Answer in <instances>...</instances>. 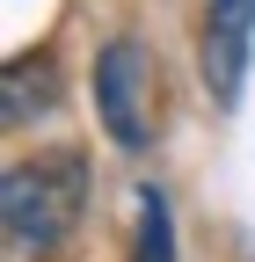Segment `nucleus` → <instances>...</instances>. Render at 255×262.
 Here are the masks:
<instances>
[{"label":"nucleus","mask_w":255,"mask_h":262,"mask_svg":"<svg viewBox=\"0 0 255 262\" xmlns=\"http://www.w3.org/2000/svg\"><path fill=\"white\" fill-rule=\"evenodd\" d=\"M0 211H8V241L44 255L73 233V219L88 211V153L58 146V153H37L29 168H8L0 182Z\"/></svg>","instance_id":"1"},{"label":"nucleus","mask_w":255,"mask_h":262,"mask_svg":"<svg viewBox=\"0 0 255 262\" xmlns=\"http://www.w3.org/2000/svg\"><path fill=\"white\" fill-rule=\"evenodd\" d=\"M95 117L117 146L153 139V58L139 37H110L95 51Z\"/></svg>","instance_id":"2"},{"label":"nucleus","mask_w":255,"mask_h":262,"mask_svg":"<svg viewBox=\"0 0 255 262\" xmlns=\"http://www.w3.org/2000/svg\"><path fill=\"white\" fill-rule=\"evenodd\" d=\"M248 51H255V0H211L204 22H197V73H204V95L219 110L241 102Z\"/></svg>","instance_id":"3"},{"label":"nucleus","mask_w":255,"mask_h":262,"mask_svg":"<svg viewBox=\"0 0 255 262\" xmlns=\"http://www.w3.org/2000/svg\"><path fill=\"white\" fill-rule=\"evenodd\" d=\"M51 110V58H37V66H8V102H0V117L8 124H29V117H44Z\"/></svg>","instance_id":"4"},{"label":"nucleus","mask_w":255,"mask_h":262,"mask_svg":"<svg viewBox=\"0 0 255 262\" xmlns=\"http://www.w3.org/2000/svg\"><path fill=\"white\" fill-rule=\"evenodd\" d=\"M132 262H175V219H168V196L161 189H139V241Z\"/></svg>","instance_id":"5"}]
</instances>
